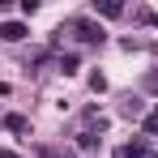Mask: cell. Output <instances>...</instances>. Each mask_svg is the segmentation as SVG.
Returning <instances> with one entry per match:
<instances>
[{
  "mask_svg": "<svg viewBox=\"0 0 158 158\" xmlns=\"http://www.w3.org/2000/svg\"><path fill=\"white\" fill-rule=\"evenodd\" d=\"M4 128H9V132H30V120H26V115H9Z\"/></svg>",
  "mask_w": 158,
  "mask_h": 158,
  "instance_id": "52a82bcc",
  "label": "cell"
},
{
  "mask_svg": "<svg viewBox=\"0 0 158 158\" xmlns=\"http://www.w3.org/2000/svg\"><path fill=\"white\" fill-rule=\"evenodd\" d=\"M145 132H158V107H154V111H145Z\"/></svg>",
  "mask_w": 158,
  "mask_h": 158,
  "instance_id": "30bf717a",
  "label": "cell"
},
{
  "mask_svg": "<svg viewBox=\"0 0 158 158\" xmlns=\"http://www.w3.org/2000/svg\"><path fill=\"white\" fill-rule=\"evenodd\" d=\"M94 13H103V17H120L124 4H115V0H103V4H98V0H94Z\"/></svg>",
  "mask_w": 158,
  "mask_h": 158,
  "instance_id": "5b68a950",
  "label": "cell"
},
{
  "mask_svg": "<svg viewBox=\"0 0 158 158\" xmlns=\"http://www.w3.org/2000/svg\"><path fill=\"white\" fill-rule=\"evenodd\" d=\"M0 39H4V43H22V39H26V26H22V22H4V26H0Z\"/></svg>",
  "mask_w": 158,
  "mask_h": 158,
  "instance_id": "277c9868",
  "label": "cell"
},
{
  "mask_svg": "<svg viewBox=\"0 0 158 158\" xmlns=\"http://www.w3.org/2000/svg\"><path fill=\"white\" fill-rule=\"evenodd\" d=\"M90 90H94V94H103V90H107V77H103V73H90Z\"/></svg>",
  "mask_w": 158,
  "mask_h": 158,
  "instance_id": "ba28073f",
  "label": "cell"
},
{
  "mask_svg": "<svg viewBox=\"0 0 158 158\" xmlns=\"http://www.w3.org/2000/svg\"><path fill=\"white\" fill-rule=\"evenodd\" d=\"M0 158H17V154H9V150H0Z\"/></svg>",
  "mask_w": 158,
  "mask_h": 158,
  "instance_id": "7c38bea8",
  "label": "cell"
},
{
  "mask_svg": "<svg viewBox=\"0 0 158 158\" xmlns=\"http://www.w3.org/2000/svg\"><path fill=\"white\" fill-rule=\"evenodd\" d=\"M120 115H128V120H137V115H145V103H141L137 94H124V98H120Z\"/></svg>",
  "mask_w": 158,
  "mask_h": 158,
  "instance_id": "7a4b0ae2",
  "label": "cell"
},
{
  "mask_svg": "<svg viewBox=\"0 0 158 158\" xmlns=\"http://www.w3.org/2000/svg\"><path fill=\"white\" fill-rule=\"evenodd\" d=\"M39 158H73V150H43Z\"/></svg>",
  "mask_w": 158,
  "mask_h": 158,
  "instance_id": "8fae6325",
  "label": "cell"
},
{
  "mask_svg": "<svg viewBox=\"0 0 158 158\" xmlns=\"http://www.w3.org/2000/svg\"><path fill=\"white\" fill-rule=\"evenodd\" d=\"M115 158H154V154H150V145H145V141H128V145H120V150H115Z\"/></svg>",
  "mask_w": 158,
  "mask_h": 158,
  "instance_id": "3957f363",
  "label": "cell"
},
{
  "mask_svg": "<svg viewBox=\"0 0 158 158\" xmlns=\"http://www.w3.org/2000/svg\"><path fill=\"white\" fill-rule=\"evenodd\" d=\"M69 30L77 34L81 43H103V26H98V22H85V17H73V22H69Z\"/></svg>",
  "mask_w": 158,
  "mask_h": 158,
  "instance_id": "6da1fadb",
  "label": "cell"
},
{
  "mask_svg": "<svg viewBox=\"0 0 158 158\" xmlns=\"http://www.w3.org/2000/svg\"><path fill=\"white\" fill-rule=\"evenodd\" d=\"M77 145H81V150H94V145H98V132H94V128H81L77 132Z\"/></svg>",
  "mask_w": 158,
  "mask_h": 158,
  "instance_id": "8992f818",
  "label": "cell"
},
{
  "mask_svg": "<svg viewBox=\"0 0 158 158\" xmlns=\"http://www.w3.org/2000/svg\"><path fill=\"white\" fill-rule=\"evenodd\" d=\"M60 69H64V77L77 73V56H60Z\"/></svg>",
  "mask_w": 158,
  "mask_h": 158,
  "instance_id": "9c48e42d",
  "label": "cell"
}]
</instances>
